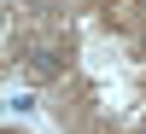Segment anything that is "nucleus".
<instances>
[{
	"label": "nucleus",
	"instance_id": "1",
	"mask_svg": "<svg viewBox=\"0 0 146 134\" xmlns=\"http://www.w3.org/2000/svg\"><path fill=\"white\" fill-rule=\"evenodd\" d=\"M140 47H146V41H140Z\"/></svg>",
	"mask_w": 146,
	"mask_h": 134
},
{
	"label": "nucleus",
	"instance_id": "2",
	"mask_svg": "<svg viewBox=\"0 0 146 134\" xmlns=\"http://www.w3.org/2000/svg\"><path fill=\"white\" fill-rule=\"evenodd\" d=\"M140 134H146V128H140Z\"/></svg>",
	"mask_w": 146,
	"mask_h": 134
}]
</instances>
